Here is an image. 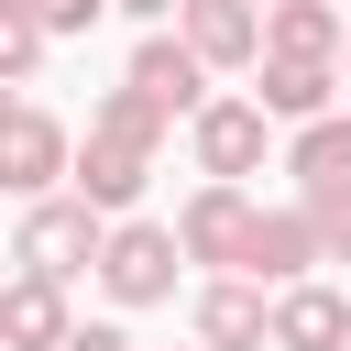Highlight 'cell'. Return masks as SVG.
Masks as SVG:
<instances>
[{"instance_id":"6da1fadb","label":"cell","mask_w":351,"mask_h":351,"mask_svg":"<svg viewBox=\"0 0 351 351\" xmlns=\"http://www.w3.org/2000/svg\"><path fill=\"white\" fill-rule=\"evenodd\" d=\"M99 252H110V219L66 186V197H33L22 208V230H11V263L22 274H44V285H77V274H99Z\"/></svg>"},{"instance_id":"7a4b0ae2","label":"cell","mask_w":351,"mask_h":351,"mask_svg":"<svg viewBox=\"0 0 351 351\" xmlns=\"http://www.w3.org/2000/svg\"><path fill=\"white\" fill-rule=\"evenodd\" d=\"M176 263H186L176 219H110V252H99V296H110V307H165V296H176Z\"/></svg>"},{"instance_id":"3957f363","label":"cell","mask_w":351,"mask_h":351,"mask_svg":"<svg viewBox=\"0 0 351 351\" xmlns=\"http://www.w3.org/2000/svg\"><path fill=\"white\" fill-rule=\"evenodd\" d=\"M66 176H77V143H66V121H55L44 99H11V110H0V186L33 208V197H55Z\"/></svg>"},{"instance_id":"277c9868","label":"cell","mask_w":351,"mask_h":351,"mask_svg":"<svg viewBox=\"0 0 351 351\" xmlns=\"http://www.w3.org/2000/svg\"><path fill=\"white\" fill-rule=\"evenodd\" d=\"M186 154H197L208 186H241V176H263V154H274V110H263V99H208V110L186 121Z\"/></svg>"},{"instance_id":"5b68a950","label":"cell","mask_w":351,"mask_h":351,"mask_svg":"<svg viewBox=\"0 0 351 351\" xmlns=\"http://www.w3.org/2000/svg\"><path fill=\"white\" fill-rule=\"evenodd\" d=\"M252 230H263L252 186H197V197L176 208V241H186V263H208V274H252Z\"/></svg>"},{"instance_id":"8992f818","label":"cell","mask_w":351,"mask_h":351,"mask_svg":"<svg viewBox=\"0 0 351 351\" xmlns=\"http://www.w3.org/2000/svg\"><path fill=\"white\" fill-rule=\"evenodd\" d=\"M121 88H143V99H154L165 121H197V110L219 99V88H208V55H197V44L176 33V22L132 44V66H121Z\"/></svg>"},{"instance_id":"52a82bcc","label":"cell","mask_w":351,"mask_h":351,"mask_svg":"<svg viewBox=\"0 0 351 351\" xmlns=\"http://www.w3.org/2000/svg\"><path fill=\"white\" fill-rule=\"evenodd\" d=\"M154 143H165V132H99V121H88L66 186H77L99 219H132V197H143V176H154Z\"/></svg>"},{"instance_id":"ba28073f","label":"cell","mask_w":351,"mask_h":351,"mask_svg":"<svg viewBox=\"0 0 351 351\" xmlns=\"http://www.w3.org/2000/svg\"><path fill=\"white\" fill-rule=\"evenodd\" d=\"M186 329H197L208 351H274V285H252V274H208V285L186 296Z\"/></svg>"},{"instance_id":"9c48e42d","label":"cell","mask_w":351,"mask_h":351,"mask_svg":"<svg viewBox=\"0 0 351 351\" xmlns=\"http://www.w3.org/2000/svg\"><path fill=\"white\" fill-rule=\"evenodd\" d=\"M252 77H263V110H274L285 132L329 121V110H340V88H351V77H340V55H263Z\"/></svg>"},{"instance_id":"30bf717a","label":"cell","mask_w":351,"mask_h":351,"mask_svg":"<svg viewBox=\"0 0 351 351\" xmlns=\"http://www.w3.org/2000/svg\"><path fill=\"white\" fill-rule=\"evenodd\" d=\"M176 33L208 55V77L263 66V0H186V11H176Z\"/></svg>"},{"instance_id":"8fae6325","label":"cell","mask_w":351,"mask_h":351,"mask_svg":"<svg viewBox=\"0 0 351 351\" xmlns=\"http://www.w3.org/2000/svg\"><path fill=\"white\" fill-rule=\"evenodd\" d=\"M77 329H88V318L66 307V285H44V274H11V285H0V340H11V351H66Z\"/></svg>"},{"instance_id":"7c38bea8","label":"cell","mask_w":351,"mask_h":351,"mask_svg":"<svg viewBox=\"0 0 351 351\" xmlns=\"http://www.w3.org/2000/svg\"><path fill=\"white\" fill-rule=\"evenodd\" d=\"M274 351H351V296L340 285H285L274 296Z\"/></svg>"},{"instance_id":"4fadbf2b","label":"cell","mask_w":351,"mask_h":351,"mask_svg":"<svg viewBox=\"0 0 351 351\" xmlns=\"http://www.w3.org/2000/svg\"><path fill=\"white\" fill-rule=\"evenodd\" d=\"M318 263H329V252H318V219H307V208H263V230H252V285L285 296V285H307Z\"/></svg>"},{"instance_id":"5bb4252c","label":"cell","mask_w":351,"mask_h":351,"mask_svg":"<svg viewBox=\"0 0 351 351\" xmlns=\"http://www.w3.org/2000/svg\"><path fill=\"white\" fill-rule=\"evenodd\" d=\"M340 44H351L340 0H274L263 11V55H340Z\"/></svg>"},{"instance_id":"9a60e30c","label":"cell","mask_w":351,"mask_h":351,"mask_svg":"<svg viewBox=\"0 0 351 351\" xmlns=\"http://www.w3.org/2000/svg\"><path fill=\"white\" fill-rule=\"evenodd\" d=\"M285 176H296V197H307V186H351V110L285 132Z\"/></svg>"},{"instance_id":"2e32d148","label":"cell","mask_w":351,"mask_h":351,"mask_svg":"<svg viewBox=\"0 0 351 351\" xmlns=\"http://www.w3.org/2000/svg\"><path fill=\"white\" fill-rule=\"evenodd\" d=\"M44 44H55V33H44V11H0V77H11V88H33V77H44Z\"/></svg>"},{"instance_id":"e0dca14e","label":"cell","mask_w":351,"mask_h":351,"mask_svg":"<svg viewBox=\"0 0 351 351\" xmlns=\"http://www.w3.org/2000/svg\"><path fill=\"white\" fill-rule=\"evenodd\" d=\"M296 208L318 219V252H329V263H351V186H307Z\"/></svg>"},{"instance_id":"ac0fdd59","label":"cell","mask_w":351,"mask_h":351,"mask_svg":"<svg viewBox=\"0 0 351 351\" xmlns=\"http://www.w3.org/2000/svg\"><path fill=\"white\" fill-rule=\"evenodd\" d=\"M99 11H121V0H44V33H88Z\"/></svg>"},{"instance_id":"d6986e66","label":"cell","mask_w":351,"mask_h":351,"mask_svg":"<svg viewBox=\"0 0 351 351\" xmlns=\"http://www.w3.org/2000/svg\"><path fill=\"white\" fill-rule=\"evenodd\" d=\"M66 351H143V340H132V329H121V318H88V329H77V340H66Z\"/></svg>"},{"instance_id":"ffe728a7","label":"cell","mask_w":351,"mask_h":351,"mask_svg":"<svg viewBox=\"0 0 351 351\" xmlns=\"http://www.w3.org/2000/svg\"><path fill=\"white\" fill-rule=\"evenodd\" d=\"M121 11H132V22H154V33H165V22H176V11H186V0H121Z\"/></svg>"},{"instance_id":"44dd1931","label":"cell","mask_w":351,"mask_h":351,"mask_svg":"<svg viewBox=\"0 0 351 351\" xmlns=\"http://www.w3.org/2000/svg\"><path fill=\"white\" fill-rule=\"evenodd\" d=\"M340 77H351V44H340Z\"/></svg>"},{"instance_id":"7402d4cb","label":"cell","mask_w":351,"mask_h":351,"mask_svg":"<svg viewBox=\"0 0 351 351\" xmlns=\"http://www.w3.org/2000/svg\"><path fill=\"white\" fill-rule=\"evenodd\" d=\"M186 351H208V340H186Z\"/></svg>"},{"instance_id":"603a6c76","label":"cell","mask_w":351,"mask_h":351,"mask_svg":"<svg viewBox=\"0 0 351 351\" xmlns=\"http://www.w3.org/2000/svg\"><path fill=\"white\" fill-rule=\"evenodd\" d=\"M263 11H274V0H263Z\"/></svg>"},{"instance_id":"cb8c5ba5","label":"cell","mask_w":351,"mask_h":351,"mask_svg":"<svg viewBox=\"0 0 351 351\" xmlns=\"http://www.w3.org/2000/svg\"><path fill=\"white\" fill-rule=\"evenodd\" d=\"M340 11H351V0H340Z\"/></svg>"}]
</instances>
